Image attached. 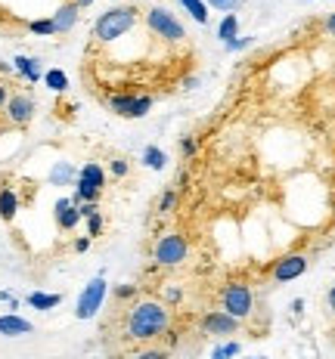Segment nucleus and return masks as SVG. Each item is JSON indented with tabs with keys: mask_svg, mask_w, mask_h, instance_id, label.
Instances as JSON below:
<instances>
[{
	"mask_svg": "<svg viewBox=\"0 0 335 359\" xmlns=\"http://www.w3.org/2000/svg\"><path fill=\"white\" fill-rule=\"evenodd\" d=\"M109 174L115 177V180H124L131 174V164H128V158H121V155H115V158L109 161Z\"/></svg>",
	"mask_w": 335,
	"mask_h": 359,
	"instance_id": "a878e982",
	"label": "nucleus"
},
{
	"mask_svg": "<svg viewBox=\"0 0 335 359\" xmlns=\"http://www.w3.org/2000/svg\"><path fill=\"white\" fill-rule=\"evenodd\" d=\"M25 304L32 306V310H56V306L63 304V294H47V291H32V294L25 297Z\"/></svg>",
	"mask_w": 335,
	"mask_h": 359,
	"instance_id": "a211bd4d",
	"label": "nucleus"
},
{
	"mask_svg": "<svg viewBox=\"0 0 335 359\" xmlns=\"http://www.w3.org/2000/svg\"><path fill=\"white\" fill-rule=\"evenodd\" d=\"M13 69H16V74L22 81H28V84L44 81V65H41V59H34V56H16L13 59Z\"/></svg>",
	"mask_w": 335,
	"mask_h": 359,
	"instance_id": "4468645a",
	"label": "nucleus"
},
{
	"mask_svg": "<svg viewBox=\"0 0 335 359\" xmlns=\"http://www.w3.org/2000/svg\"><path fill=\"white\" fill-rule=\"evenodd\" d=\"M218 37H221L223 43L233 41V37H239V16H236V13H227V16L221 19V25H218Z\"/></svg>",
	"mask_w": 335,
	"mask_h": 359,
	"instance_id": "412c9836",
	"label": "nucleus"
},
{
	"mask_svg": "<svg viewBox=\"0 0 335 359\" xmlns=\"http://www.w3.org/2000/svg\"><path fill=\"white\" fill-rule=\"evenodd\" d=\"M19 208H22L19 192L13 189V186H0V220L13 223L16 220V214H19Z\"/></svg>",
	"mask_w": 335,
	"mask_h": 359,
	"instance_id": "dca6fc26",
	"label": "nucleus"
},
{
	"mask_svg": "<svg viewBox=\"0 0 335 359\" xmlns=\"http://www.w3.org/2000/svg\"><path fill=\"white\" fill-rule=\"evenodd\" d=\"M16 69H13V62H4V59H0V74H13Z\"/></svg>",
	"mask_w": 335,
	"mask_h": 359,
	"instance_id": "4c0bfd02",
	"label": "nucleus"
},
{
	"mask_svg": "<svg viewBox=\"0 0 335 359\" xmlns=\"http://www.w3.org/2000/svg\"><path fill=\"white\" fill-rule=\"evenodd\" d=\"M6 102H10V84H6V81H0V111L6 109Z\"/></svg>",
	"mask_w": 335,
	"mask_h": 359,
	"instance_id": "f704fd0d",
	"label": "nucleus"
},
{
	"mask_svg": "<svg viewBox=\"0 0 335 359\" xmlns=\"http://www.w3.org/2000/svg\"><path fill=\"white\" fill-rule=\"evenodd\" d=\"M4 111H6V121H10L13 127H28L34 121L37 102L28 90H16V93H10V102H6Z\"/></svg>",
	"mask_w": 335,
	"mask_h": 359,
	"instance_id": "1a4fd4ad",
	"label": "nucleus"
},
{
	"mask_svg": "<svg viewBox=\"0 0 335 359\" xmlns=\"http://www.w3.org/2000/svg\"><path fill=\"white\" fill-rule=\"evenodd\" d=\"M53 220H56L59 233H72V229L81 223L78 205H72V198H56V205H53Z\"/></svg>",
	"mask_w": 335,
	"mask_h": 359,
	"instance_id": "f8f14e48",
	"label": "nucleus"
},
{
	"mask_svg": "<svg viewBox=\"0 0 335 359\" xmlns=\"http://www.w3.org/2000/svg\"><path fill=\"white\" fill-rule=\"evenodd\" d=\"M180 297H183V291H180V288H168V291H165V306L177 304V301H180Z\"/></svg>",
	"mask_w": 335,
	"mask_h": 359,
	"instance_id": "72a5a7b5",
	"label": "nucleus"
},
{
	"mask_svg": "<svg viewBox=\"0 0 335 359\" xmlns=\"http://www.w3.org/2000/svg\"><path fill=\"white\" fill-rule=\"evenodd\" d=\"M199 152V140L196 137H180V155L183 158H192Z\"/></svg>",
	"mask_w": 335,
	"mask_h": 359,
	"instance_id": "c756f323",
	"label": "nucleus"
},
{
	"mask_svg": "<svg viewBox=\"0 0 335 359\" xmlns=\"http://www.w3.org/2000/svg\"><path fill=\"white\" fill-rule=\"evenodd\" d=\"M221 310L230 313L233 319H245L255 313V294H251V288L245 285V282H230V285H223L221 291Z\"/></svg>",
	"mask_w": 335,
	"mask_h": 359,
	"instance_id": "39448f33",
	"label": "nucleus"
},
{
	"mask_svg": "<svg viewBox=\"0 0 335 359\" xmlns=\"http://www.w3.org/2000/svg\"><path fill=\"white\" fill-rule=\"evenodd\" d=\"M87 236H91V238H96V236H103V226H106V220H103V214L100 211H96V214H91V217H87Z\"/></svg>",
	"mask_w": 335,
	"mask_h": 359,
	"instance_id": "bb28decb",
	"label": "nucleus"
},
{
	"mask_svg": "<svg viewBox=\"0 0 335 359\" xmlns=\"http://www.w3.org/2000/svg\"><path fill=\"white\" fill-rule=\"evenodd\" d=\"M186 257H190V245H186V238L180 233L162 236L159 242H155V248H152L155 266H180Z\"/></svg>",
	"mask_w": 335,
	"mask_h": 359,
	"instance_id": "6e6552de",
	"label": "nucleus"
},
{
	"mask_svg": "<svg viewBox=\"0 0 335 359\" xmlns=\"http://www.w3.org/2000/svg\"><path fill=\"white\" fill-rule=\"evenodd\" d=\"M292 313H295V316H301V313H304V301H301V297H295V301H292Z\"/></svg>",
	"mask_w": 335,
	"mask_h": 359,
	"instance_id": "e433bc0d",
	"label": "nucleus"
},
{
	"mask_svg": "<svg viewBox=\"0 0 335 359\" xmlns=\"http://www.w3.org/2000/svg\"><path fill=\"white\" fill-rule=\"evenodd\" d=\"M137 294H140V288H137V285H115V301H121V304L133 301Z\"/></svg>",
	"mask_w": 335,
	"mask_h": 359,
	"instance_id": "c85d7f7f",
	"label": "nucleus"
},
{
	"mask_svg": "<svg viewBox=\"0 0 335 359\" xmlns=\"http://www.w3.org/2000/svg\"><path fill=\"white\" fill-rule=\"evenodd\" d=\"M249 359H264V356H249Z\"/></svg>",
	"mask_w": 335,
	"mask_h": 359,
	"instance_id": "79ce46f5",
	"label": "nucleus"
},
{
	"mask_svg": "<svg viewBox=\"0 0 335 359\" xmlns=\"http://www.w3.org/2000/svg\"><path fill=\"white\" fill-rule=\"evenodd\" d=\"M128 359H171V350H168V347H155V344H149V347L133 350Z\"/></svg>",
	"mask_w": 335,
	"mask_h": 359,
	"instance_id": "5701e85b",
	"label": "nucleus"
},
{
	"mask_svg": "<svg viewBox=\"0 0 335 359\" xmlns=\"http://www.w3.org/2000/svg\"><path fill=\"white\" fill-rule=\"evenodd\" d=\"M91 242H93L91 236H81V238H74V242H72V251H74V254H84V251H91Z\"/></svg>",
	"mask_w": 335,
	"mask_h": 359,
	"instance_id": "473e14b6",
	"label": "nucleus"
},
{
	"mask_svg": "<svg viewBox=\"0 0 335 359\" xmlns=\"http://www.w3.org/2000/svg\"><path fill=\"white\" fill-rule=\"evenodd\" d=\"M171 328V310L159 301H133L124 313V341L155 344Z\"/></svg>",
	"mask_w": 335,
	"mask_h": 359,
	"instance_id": "f257e3e1",
	"label": "nucleus"
},
{
	"mask_svg": "<svg viewBox=\"0 0 335 359\" xmlns=\"http://www.w3.org/2000/svg\"><path fill=\"white\" fill-rule=\"evenodd\" d=\"M106 294H109L106 276H103V273L93 276V279L84 285V291H81L78 306H74V316H78V319H93L96 313L103 310V301H106Z\"/></svg>",
	"mask_w": 335,
	"mask_h": 359,
	"instance_id": "0eeeda50",
	"label": "nucleus"
},
{
	"mask_svg": "<svg viewBox=\"0 0 335 359\" xmlns=\"http://www.w3.org/2000/svg\"><path fill=\"white\" fill-rule=\"evenodd\" d=\"M137 19H140V6H133V4L112 6V10H106L100 19H96L93 37L100 43H112V41H118V37L128 34L131 28L137 25Z\"/></svg>",
	"mask_w": 335,
	"mask_h": 359,
	"instance_id": "f03ea898",
	"label": "nucleus"
},
{
	"mask_svg": "<svg viewBox=\"0 0 335 359\" xmlns=\"http://www.w3.org/2000/svg\"><path fill=\"white\" fill-rule=\"evenodd\" d=\"M74 4H78V6H81V10H87V6H93V4H96V0H74Z\"/></svg>",
	"mask_w": 335,
	"mask_h": 359,
	"instance_id": "a19ab883",
	"label": "nucleus"
},
{
	"mask_svg": "<svg viewBox=\"0 0 335 359\" xmlns=\"http://www.w3.org/2000/svg\"><path fill=\"white\" fill-rule=\"evenodd\" d=\"M106 106L112 115L128 118V121H137V118H146L155 106V96L149 93H115L106 100Z\"/></svg>",
	"mask_w": 335,
	"mask_h": 359,
	"instance_id": "423d86ee",
	"label": "nucleus"
},
{
	"mask_svg": "<svg viewBox=\"0 0 335 359\" xmlns=\"http://www.w3.org/2000/svg\"><path fill=\"white\" fill-rule=\"evenodd\" d=\"M304 273H308V257L304 254H286V257H280L273 264V282L277 285H286V282H292Z\"/></svg>",
	"mask_w": 335,
	"mask_h": 359,
	"instance_id": "9d476101",
	"label": "nucleus"
},
{
	"mask_svg": "<svg viewBox=\"0 0 335 359\" xmlns=\"http://www.w3.org/2000/svg\"><path fill=\"white\" fill-rule=\"evenodd\" d=\"M177 208V192L174 189H165L162 192V198H159V211L162 214H171Z\"/></svg>",
	"mask_w": 335,
	"mask_h": 359,
	"instance_id": "cd10ccee",
	"label": "nucleus"
},
{
	"mask_svg": "<svg viewBox=\"0 0 335 359\" xmlns=\"http://www.w3.org/2000/svg\"><path fill=\"white\" fill-rule=\"evenodd\" d=\"M146 28L155 37H162L165 43H180L186 41V28L183 22L168 10V6H149L146 10Z\"/></svg>",
	"mask_w": 335,
	"mask_h": 359,
	"instance_id": "20e7f679",
	"label": "nucleus"
},
{
	"mask_svg": "<svg viewBox=\"0 0 335 359\" xmlns=\"http://www.w3.org/2000/svg\"><path fill=\"white\" fill-rule=\"evenodd\" d=\"M223 47H227V53H239V50L251 47V37H233V41H227Z\"/></svg>",
	"mask_w": 335,
	"mask_h": 359,
	"instance_id": "2f4dec72",
	"label": "nucleus"
},
{
	"mask_svg": "<svg viewBox=\"0 0 335 359\" xmlns=\"http://www.w3.org/2000/svg\"><path fill=\"white\" fill-rule=\"evenodd\" d=\"M143 164L149 170H165L168 168V155H165V149H159V146H146L143 149Z\"/></svg>",
	"mask_w": 335,
	"mask_h": 359,
	"instance_id": "6ab92c4d",
	"label": "nucleus"
},
{
	"mask_svg": "<svg viewBox=\"0 0 335 359\" xmlns=\"http://www.w3.org/2000/svg\"><path fill=\"white\" fill-rule=\"evenodd\" d=\"M34 325L28 323V319H22L19 313H4L0 316V334H6V338H22V334H32Z\"/></svg>",
	"mask_w": 335,
	"mask_h": 359,
	"instance_id": "2eb2a0df",
	"label": "nucleus"
},
{
	"mask_svg": "<svg viewBox=\"0 0 335 359\" xmlns=\"http://www.w3.org/2000/svg\"><path fill=\"white\" fill-rule=\"evenodd\" d=\"M50 19H53V25H56V34H69L81 19V6L74 4V0H65L63 6H56V13Z\"/></svg>",
	"mask_w": 335,
	"mask_h": 359,
	"instance_id": "ddd939ff",
	"label": "nucleus"
},
{
	"mask_svg": "<svg viewBox=\"0 0 335 359\" xmlns=\"http://www.w3.org/2000/svg\"><path fill=\"white\" fill-rule=\"evenodd\" d=\"M177 4H180L183 10L190 13L192 22H199V25H208V4H205V0H177Z\"/></svg>",
	"mask_w": 335,
	"mask_h": 359,
	"instance_id": "aec40b11",
	"label": "nucleus"
},
{
	"mask_svg": "<svg viewBox=\"0 0 335 359\" xmlns=\"http://www.w3.org/2000/svg\"><path fill=\"white\" fill-rule=\"evenodd\" d=\"M239 341H227V344H218L214 347V353H211V359H233V356H239Z\"/></svg>",
	"mask_w": 335,
	"mask_h": 359,
	"instance_id": "393cba45",
	"label": "nucleus"
},
{
	"mask_svg": "<svg viewBox=\"0 0 335 359\" xmlns=\"http://www.w3.org/2000/svg\"><path fill=\"white\" fill-rule=\"evenodd\" d=\"M103 189H106V170L96 161H87L84 168L78 170V180H74L72 205H84V201H96V205H100Z\"/></svg>",
	"mask_w": 335,
	"mask_h": 359,
	"instance_id": "7ed1b4c3",
	"label": "nucleus"
},
{
	"mask_svg": "<svg viewBox=\"0 0 335 359\" xmlns=\"http://www.w3.org/2000/svg\"><path fill=\"white\" fill-rule=\"evenodd\" d=\"M44 84L53 90V93H65V90H69V74L63 69H47L44 72Z\"/></svg>",
	"mask_w": 335,
	"mask_h": 359,
	"instance_id": "4be33fe9",
	"label": "nucleus"
},
{
	"mask_svg": "<svg viewBox=\"0 0 335 359\" xmlns=\"http://www.w3.org/2000/svg\"><path fill=\"white\" fill-rule=\"evenodd\" d=\"M326 304H329V310L335 313V285L329 288V294H326Z\"/></svg>",
	"mask_w": 335,
	"mask_h": 359,
	"instance_id": "ea45409f",
	"label": "nucleus"
},
{
	"mask_svg": "<svg viewBox=\"0 0 335 359\" xmlns=\"http://www.w3.org/2000/svg\"><path fill=\"white\" fill-rule=\"evenodd\" d=\"M202 332L205 334H236L239 332V319H233L223 310H208L202 316Z\"/></svg>",
	"mask_w": 335,
	"mask_h": 359,
	"instance_id": "9b49d317",
	"label": "nucleus"
},
{
	"mask_svg": "<svg viewBox=\"0 0 335 359\" xmlns=\"http://www.w3.org/2000/svg\"><path fill=\"white\" fill-rule=\"evenodd\" d=\"M28 32L37 34V37H56V25H53V19H32L28 22Z\"/></svg>",
	"mask_w": 335,
	"mask_h": 359,
	"instance_id": "b1692460",
	"label": "nucleus"
},
{
	"mask_svg": "<svg viewBox=\"0 0 335 359\" xmlns=\"http://www.w3.org/2000/svg\"><path fill=\"white\" fill-rule=\"evenodd\" d=\"M323 28H326V32H329V34L335 37V13H329V16H326V22H323Z\"/></svg>",
	"mask_w": 335,
	"mask_h": 359,
	"instance_id": "c9c22d12",
	"label": "nucleus"
},
{
	"mask_svg": "<svg viewBox=\"0 0 335 359\" xmlns=\"http://www.w3.org/2000/svg\"><path fill=\"white\" fill-rule=\"evenodd\" d=\"M74 180H78V168H74L72 161H56L53 168H50L47 183L50 186H74Z\"/></svg>",
	"mask_w": 335,
	"mask_h": 359,
	"instance_id": "f3484780",
	"label": "nucleus"
},
{
	"mask_svg": "<svg viewBox=\"0 0 335 359\" xmlns=\"http://www.w3.org/2000/svg\"><path fill=\"white\" fill-rule=\"evenodd\" d=\"M183 87H186V90H192V87H199V78H196V74H192V78H183Z\"/></svg>",
	"mask_w": 335,
	"mask_h": 359,
	"instance_id": "58836bf2",
	"label": "nucleus"
},
{
	"mask_svg": "<svg viewBox=\"0 0 335 359\" xmlns=\"http://www.w3.org/2000/svg\"><path fill=\"white\" fill-rule=\"evenodd\" d=\"M205 4L214 6V10H221V13H233V10H239L242 0H205Z\"/></svg>",
	"mask_w": 335,
	"mask_h": 359,
	"instance_id": "7c9ffc66",
	"label": "nucleus"
}]
</instances>
